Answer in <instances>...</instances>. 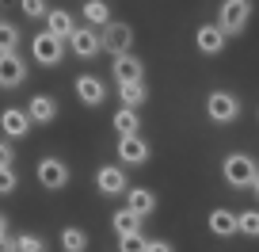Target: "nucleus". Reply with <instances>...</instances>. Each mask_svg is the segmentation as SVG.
<instances>
[{
    "instance_id": "11",
    "label": "nucleus",
    "mask_w": 259,
    "mask_h": 252,
    "mask_svg": "<svg viewBox=\"0 0 259 252\" xmlns=\"http://www.w3.org/2000/svg\"><path fill=\"white\" fill-rule=\"evenodd\" d=\"M111 73H114V84H134V81H145V61L134 54H122L111 61Z\"/></svg>"
},
{
    "instance_id": "22",
    "label": "nucleus",
    "mask_w": 259,
    "mask_h": 252,
    "mask_svg": "<svg viewBox=\"0 0 259 252\" xmlns=\"http://www.w3.org/2000/svg\"><path fill=\"white\" fill-rule=\"evenodd\" d=\"M61 252H88V233L80 226H65L61 229Z\"/></svg>"
},
{
    "instance_id": "13",
    "label": "nucleus",
    "mask_w": 259,
    "mask_h": 252,
    "mask_svg": "<svg viewBox=\"0 0 259 252\" xmlns=\"http://www.w3.org/2000/svg\"><path fill=\"white\" fill-rule=\"evenodd\" d=\"M27 81V61L19 54H0V88H19Z\"/></svg>"
},
{
    "instance_id": "19",
    "label": "nucleus",
    "mask_w": 259,
    "mask_h": 252,
    "mask_svg": "<svg viewBox=\"0 0 259 252\" xmlns=\"http://www.w3.org/2000/svg\"><path fill=\"white\" fill-rule=\"evenodd\" d=\"M111 126L118 130V138H126V134H141V115L134 111V107H118L111 119Z\"/></svg>"
},
{
    "instance_id": "26",
    "label": "nucleus",
    "mask_w": 259,
    "mask_h": 252,
    "mask_svg": "<svg viewBox=\"0 0 259 252\" xmlns=\"http://www.w3.org/2000/svg\"><path fill=\"white\" fill-rule=\"evenodd\" d=\"M16 252H46V241L38 233H19L16 237Z\"/></svg>"
},
{
    "instance_id": "28",
    "label": "nucleus",
    "mask_w": 259,
    "mask_h": 252,
    "mask_svg": "<svg viewBox=\"0 0 259 252\" xmlns=\"http://www.w3.org/2000/svg\"><path fill=\"white\" fill-rule=\"evenodd\" d=\"M149 248V241L141 233H126V237H118V252H145Z\"/></svg>"
},
{
    "instance_id": "4",
    "label": "nucleus",
    "mask_w": 259,
    "mask_h": 252,
    "mask_svg": "<svg viewBox=\"0 0 259 252\" xmlns=\"http://www.w3.org/2000/svg\"><path fill=\"white\" fill-rule=\"evenodd\" d=\"M31 57L38 65L54 69V65H61V57H65V42L54 39L50 31H38V34H31Z\"/></svg>"
},
{
    "instance_id": "14",
    "label": "nucleus",
    "mask_w": 259,
    "mask_h": 252,
    "mask_svg": "<svg viewBox=\"0 0 259 252\" xmlns=\"http://www.w3.org/2000/svg\"><path fill=\"white\" fill-rule=\"evenodd\" d=\"M23 111H27V119H31L34 126H50V122L57 119V99L46 96V92H38V96H31V103H27Z\"/></svg>"
},
{
    "instance_id": "23",
    "label": "nucleus",
    "mask_w": 259,
    "mask_h": 252,
    "mask_svg": "<svg viewBox=\"0 0 259 252\" xmlns=\"http://www.w3.org/2000/svg\"><path fill=\"white\" fill-rule=\"evenodd\" d=\"M111 226H114V233H118V237H126V233H141V218H138V214H130V210H114Z\"/></svg>"
},
{
    "instance_id": "2",
    "label": "nucleus",
    "mask_w": 259,
    "mask_h": 252,
    "mask_svg": "<svg viewBox=\"0 0 259 252\" xmlns=\"http://www.w3.org/2000/svg\"><path fill=\"white\" fill-rule=\"evenodd\" d=\"M206 115H210V122H218V126L236 122V119H240V99H236V92L213 88L210 96H206Z\"/></svg>"
},
{
    "instance_id": "31",
    "label": "nucleus",
    "mask_w": 259,
    "mask_h": 252,
    "mask_svg": "<svg viewBox=\"0 0 259 252\" xmlns=\"http://www.w3.org/2000/svg\"><path fill=\"white\" fill-rule=\"evenodd\" d=\"M145 252H176V244H171V241H149Z\"/></svg>"
},
{
    "instance_id": "10",
    "label": "nucleus",
    "mask_w": 259,
    "mask_h": 252,
    "mask_svg": "<svg viewBox=\"0 0 259 252\" xmlns=\"http://www.w3.org/2000/svg\"><path fill=\"white\" fill-rule=\"evenodd\" d=\"M69 50H73L76 57H96V54H103V39H99L92 27H76L73 34H69Z\"/></svg>"
},
{
    "instance_id": "30",
    "label": "nucleus",
    "mask_w": 259,
    "mask_h": 252,
    "mask_svg": "<svg viewBox=\"0 0 259 252\" xmlns=\"http://www.w3.org/2000/svg\"><path fill=\"white\" fill-rule=\"evenodd\" d=\"M16 164V149H12V141H0V168H12Z\"/></svg>"
},
{
    "instance_id": "27",
    "label": "nucleus",
    "mask_w": 259,
    "mask_h": 252,
    "mask_svg": "<svg viewBox=\"0 0 259 252\" xmlns=\"http://www.w3.org/2000/svg\"><path fill=\"white\" fill-rule=\"evenodd\" d=\"M19 8H23L27 19H46L50 16V4H46V0H19Z\"/></svg>"
},
{
    "instance_id": "18",
    "label": "nucleus",
    "mask_w": 259,
    "mask_h": 252,
    "mask_svg": "<svg viewBox=\"0 0 259 252\" xmlns=\"http://www.w3.org/2000/svg\"><path fill=\"white\" fill-rule=\"evenodd\" d=\"M46 31L54 34V39L69 42V34L76 31V23H73V12H65V8H50V16H46Z\"/></svg>"
},
{
    "instance_id": "6",
    "label": "nucleus",
    "mask_w": 259,
    "mask_h": 252,
    "mask_svg": "<svg viewBox=\"0 0 259 252\" xmlns=\"http://www.w3.org/2000/svg\"><path fill=\"white\" fill-rule=\"evenodd\" d=\"M149 141L141 138V134H126V138H118V164L122 168H141V164L149 161Z\"/></svg>"
},
{
    "instance_id": "12",
    "label": "nucleus",
    "mask_w": 259,
    "mask_h": 252,
    "mask_svg": "<svg viewBox=\"0 0 259 252\" xmlns=\"http://www.w3.org/2000/svg\"><path fill=\"white\" fill-rule=\"evenodd\" d=\"M225 31L221 27H213V23H202L198 31H194V46H198V54H206V57H218L221 50H225Z\"/></svg>"
},
{
    "instance_id": "5",
    "label": "nucleus",
    "mask_w": 259,
    "mask_h": 252,
    "mask_svg": "<svg viewBox=\"0 0 259 252\" xmlns=\"http://www.w3.org/2000/svg\"><path fill=\"white\" fill-rule=\"evenodd\" d=\"M99 39H103V50L111 57H122V54L134 50V27H130V23H114V19H111V23L103 27Z\"/></svg>"
},
{
    "instance_id": "9",
    "label": "nucleus",
    "mask_w": 259,
    "mask_h": 252,
    "mask_svg": "<svg viewBox=\"0 0 259 252\" xmlns=\"http://www.w3.org/2000/svg\"><path fill=\"white\" fill-rule=\"evenodd\" d=\"M73 88H76V99H80L84 107H99V103L107 99V84L99 81L96 73H80Z\"/></svg>"
},
{
    "instance_id": "34",
    "label": "nucleus",
    "mask_w": 259,
    "mask_h": 252,
    "mask_svg": "<svg viewBox=\"0 0 259 252\" xmlns=\"http://www.w3.org/2000/svg\"><path fill=\"white\" fill-rule=\"evenodd\" d=\"M8 233V218H4V214H0V237Z\"/></svg>"
},
{
    "instance_id": "7",
    "label": "nucleus",
    "mask_w": 259,
    "mask_h": 252,
    "mask_svg": "<svg viewBox=\"0 0 259 252\" xmlns=\"http://www.w3.org/2000/svg\"><path fill=\"white\" fill-rule=\"evenodd\" d=\"M34 176H38V184L46 187V191H61V187L69 184V164H65L61 157H42Z\"/></svg>"
},
{
    "instance_id": "24",
    "label": "nucleus",
    "mask_w": 259,
    "mask_h": 252,
    "mask_svg": "<svg viewBox=\"0 0 259 252\" xmlns=\"http://www.w3.org/2000/svg\"><path fill=\"white\" fill-rule=\"evenodd\" d=\"M16 46H19V27L0 19V54H16Z\"/></svg>"
},
{
    "instance_id": "33",
    "label": "nucleus",
    "mask_w": 259,
    "mask_h": 252,
    "mask_svg": "<svg viewBox=\"0 0 259 252\" xmlns=\"http://www.w3.org/2000/svg\"><path fill=\"white\" fill-rule=\"evenodd\" d=\"M248 191H251V195H255V199H259V176H255V179H251V187H248Z\"/></svg>"
},
{
    "instance_id": "15",
    "label": "nucleus",
    "mask_w": 259,
    "mask_h": 252,
    "mask_svg": "<svg viewBox=\"0 0 259 252\" xmlns=\"http://www.w3.org/2000/svg\"><path fill=\"white\" fill-rule=\"evenodd\" d=\"M0 130L8 134V138H27V134H31L27 111L23 107H4V111H0Z\"/></svg>"
},
{
    "instance_id": "17",
    "label": "nucleus",
    "mask_w": 259,
    "mask_h": 252,
    "mask_svg": "<svg viewBox=\"0 0 259 252\" xmlns=\"http://www.w3.org/2000/svg\"><path fill=\"white\" fill-rule=\"evenodd\" d=\"M206 226H210L213 237H221V241H229V237H236V214L225 210V206H213L210 218H206Z\"/></svg>"
},
{
    "instance_id": "20",
    "label": "nucleus",
    "mask_w": 259,
    "mask_h": 252,
    "mask_svg": "<svg viewBox=\"0 0 259 252\" xmlns=\"http://www.w3.org/2000/svg\"><path fill=\"white\" fill-rule=\"evenodd\" d=\"M118 99H122V107H134L138 111L141 103L149 99V84L145 81H134V84H118Z\"/></svg>"
},
{
    "instance_id": "3",
    "label": "nucleus",
    "mask_w": 259,
    "mask_h": 252,
    "mask_svg": "<svg viewBox=\"0 0 259 252\" xmlns=\"http://www.w3.org/2000/svg\"><path fill=\"white\" fill-rule=\"evenodd\" d=\"M251 19V0H221V8H218V27L229 34H244V27H248Z\"/></svg>"
},
{
    "instance_id": "8",
    "label": "nucleus",
    "mask_w": 259,
    "mask_h": 252,
    "mask_svg": "<svg viewBox=\"0 0 259 252\" xmlns=\"http://www.w3.org/2000/svg\"><path fill=\"white\" fill-rule=\"evenodd\" d=\"M96 187H99V195H126L130 191L126 168H122V164H103V168L96 172Z\"/></svg>"
},
{
    "instance_id": "29",
    "label": "nucleus",
    "mask_w": 259,
    "mask_h": 252,
    "mask_svg": "<svg viewBox=\"0 0 259 252\" xmlns=\"http://www.w3.org/2000/svg\"><path fill=\"white\" fill-rule=\"evenodd\" d=\"M19 187V176H16V168H0V195H12Z\"/></svg>"
},
{
    "instance_id": "16",
    "label": "nucleus",
    "mask_w": 259,
    "mask_h": 252,
    "mask_svg": "<svg viewBox=\"0 0 259 252\" xmlns=\"http://www.w3.org/2000/svg\"><path fill=\"white\" fill-rule=\"evenodd\" d=\"M126 210L138 214V218L145 222L149 214L156 210V195L149 191V187H130V191H126Z\"/></svg>"
},
{
    "instance_id": "25",
    "label": "nucleus",
    "mask_w": 259,
    "mask_h": 252,
    "mask_svg": "<svg viewBox=\"0 0 259 252\" xmlns=\"http://www.w3.org/2000/svg\"><path fill=\"white\" fill-rule=\"evenodd\" d=\"M236 233L259 237V210H240V214H236Z\"/></svg>"
},
{
    "instance_id": "32",
    "label": "nucleus",
    "mask_w": 259,
    "mask_h": 252,
    "mask_svg": "<svg viewBox=\"0 0 259 252\" xmlns=\"http://www.w3.org/2000/svg\"><path fill=\"white\" fill-rule=\"evenodd\" d=\"M0 252H16V237H8V233L0 237Z\"/></svg>"
},
{
    "instance_id": "1",
    "label": "nucleus",
    "mask_w": 259,
    "mask_h": 252,
    "mask_svg": "<svg viewBox=\"0 0 259 252\" xmlns=\"http://www.w3.org/2000/svg\"><path fill=\"white\" fill-rule=\"evenodd\" d=\"M221 176H225V184H229V187L244 191V187H251V179L259 176V164L251 161L248 153H229L225 161H221Z\"/></svg>"
},
{
    "instance_id": "21",
    "label": "nucleus",
    "mask_w": 259,
    "mask_h": 252,
    "mask_svg": "<svg viewBox=\"0 0 259 252\" xmlns=\"http://www.w3.org/2000/svg\"><path fill=\"white\" fill-rule=\"evenodd\" d=\"M84 19H88V27H107L111 23V8H107V0H84Z\"/></svg>"
}]
</instances>
